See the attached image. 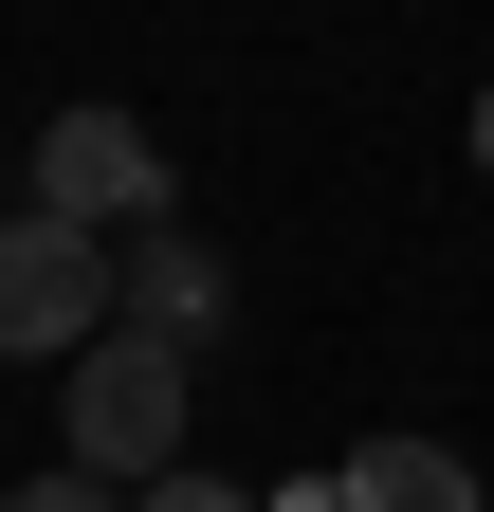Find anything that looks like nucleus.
Wrapping results in <instances>:
<instances>
[{"mask_svg": "<svg viewBox=\"0 0 494 512\" xmlns=\"http://www.w3.org/2000/svg\"><path fill=\"white\" fill-rule=\"evenodd\" d=\"M55 458L74 476H110V494H147V476H183V330H110L55 366Z\"/></svg>", "mask_w": 494, "mask_h": 512, "instance_id": "obj_1", "label": "nucleus"}, {"mask_svg": "<svg viewBox=\"0 0 494 512\" xmlns=\"http://www.w3.org/2000/svg\"><path fill=\"white\" fill-rule=\"evenodd\" d=\"M92 330H110V238L55 220V202H19L0 220V366H74Z\"/></svg>", "mask_w": 494, "mask_h": 512, "instance_id": "obj_2", "label": "nucleus"}, {"mask_svg": "<svg viewBox=\"0 0 494 512\" xmlns=\"http://www.w3.org/2000/svg\"><path fill=\"white\" fill-rule=\"evenodd\" d=\"M19 202L92 220V238H129V220L183 202V165H165V128H147V110H55V128H37V165H19Z\"/></svg>", "mask_w": 494, "mask_h": 512, "instance_id": "obj_3", "label": "nucleus"}, {"mask_svg": "<svg viewBox=\"0 0 494 512\" xmlns=\"http://www.w3.org/2000/svg\"><path fill=\"white\" fill-rule=\"evenodd\" d=\"M110 311L202 348L220 311H238V275H220V238H202V220H129V238H110Z\"/></svg>", "mask_w": 494, "mask_h": 512, "instance_id": "obj_4", "label": "nucleus"}, {"mask_svg": "<svg viewBox=\"0 0 494 512\" xmlns=\"http://www.w3.org/2000/svg\"><path fill=\"white\" fill-rule=\"evenodd\" d=\"M348 512H494V494H476L458 439H366V458H348Z\"/></svg>", "mask_w": 494, "mask_h": 512, "instance_id": "obj_5", "label": "nucleus"}, {"mask_svg": "<svg viewBox=\"0 0 494 512\" xmlns=\"http://www.w3.org/2000/svg\"><path fill=\"white\" fill-rule=\"evenodd\" d=\"M0 512H129V494H110V476H74V458H37L19 494H0Z\"/></svg>", "mask_w": 494, "mask_h": 512, "instance_id": "obj_6", "label": "nucleus"}, {"mask_svg": "<svg viewBox=\"0 0 494 512\" xmlns=\"http://www.w3.org/2000/svg\"><path fill=\"white\" fill-rule=\"evenodd\" d=\"M129 512H275V494H238V476H147Z\"/></svg>", "mask_w": 494, "mask_h": 512, "instance_id": "obj_7", "label": "nucleus"}]
</instances>
